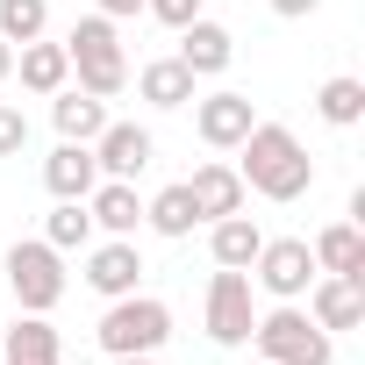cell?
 <instances>
[{
	"mask_svg": "<svg viewBox=\"0 0 365 365\" xmlns=\"http://www.w3.org/2000/svg\"><path fill=\"white\" fill-rule=\"evenodd\" d=\"M51 122H58L65 143H93V136L108 129V101H93L86 86H58V93H51Z\"/></svg>",
	"mask_w": 365,
	"mask_h": 365,
	"instance_id": "obj_14",
	"label": "cell"
},
{
	"mask_svg": "<svg viewBox=\"0 0 365 365\" xmlns=\"http://www.w3.org/2000/svg\"><path fill=\"white\" fill-rule=\"evenodd\" d=\"M150 129H136V122H108L101 136H93V165H101V179H136L143 165H150Z\"/></svg>",
	"mask_w": 365,
	"mask_h": 365,
	"instance_id": "obj_9",
	"label": "cell"
},
{
	"mask_svg": "<svg viewBox=\"0 0 365 365\" xmlns=\"http://www.w3.org/2000/svg\"><path fill=\"white\" fill-rule=\"evenodd\" d=\"M65 58H72V72H79V86H86L93 101H115V93L129 86V58H122V36H115L108 15H86V22L65 36Z\"/></svg>",
	"mask_w": 365,
	"mask_h": 365,
	"instance_id": "obj_2",
	"label": "cell"
},
{
	"mask_svg": "<svg viewBox=\"0 0 365 365\" xmlns=\"http://www.w3.org/2000/svg\"><path fill=\"white\" fill-rule=\"evenodd\" d=\"M0 365H65L58 329H51L43 315H22V322L8 329V344H0Z\"/></svg>",
	"mask_w": 365,
	"mask_h": 365,
	"instance_id": "obj_18",
	"label": "cell"
},
{
	"mask_svg": "<svg viewBox=\"0 0 365 365\" xmlns=\"http://www.w3.org/2000/svg\"><path fill=\"white\" fill-rule=\"evenodd\" d=\"M258 244H265V237H258V222H251L244 208H237V215H215V230H208V251H215V265H237V272L258 258Z\"/></svg>",
	"mask_w": 365,
	"mask_h": 365,
	"instance_id": "obj_20",
	"label": "cell"
},
{
	"mask_svg": "<svg viewBox=\"0 0 365 365\" xmlns=\"http://www.w3.org/2000/svg\"><path fill=\"white\" fill-rule=\"evenodd\" d=\"M51 22V0H0V43H36Z\"/></svg>",
	"mask_w": 365,
	"mask_h": 365,
	"instance_id": "obj_25",
	"label": "cell"
},
{
	"mask_svg": "<svg viewBox=\"0 0 365 365\" xmlns=\"http://www.w3.org/2000/svg\"><path fill=\"white\" fill-rule=\"evenodd\" d=\"M251 279L237 272V265H222L215 279H208V336L215 344H251Z\"/></svg>",
	"mask_w": 365,
	"mask_h": 365,
	"instance_id": "obj_7",
	"label": "cell"
},
{
	"mask_svg": "<svg viewBox=\"0 0 365 365\" xmlns=\"http://www.w3.org/2000/svg\"><path fill=\"white\" fill-rule=\"evenodd\" d=\"M251 93H208V101H194V129H201V143L208 150H237L244 136H251Z\"/></svg>",
	"mask_w": 365,
	"mask_h": 365,
	"instance_id": "obj_8",
	"label": "cell"
},
{
	"mask_svg": "<svg viewBox=\"0 0 365 365\" xmlns=\"http://www.w3.org/2000/svg\"><path fill=\"white\" fill-rule=\"evenodd\" d=\"M22 143H29V115L22 108H0V158H15Z\"/></svg>",
	"mask_w": 365,
	"mask_h": 365,
	"instance_id": "obj_26",
	"label": "cell"
},
{
	"mask_svg": "<svg viewBox=\"0 0 365 365\" xmlns=\"http://www.w3.org/2000/svg\"><path fill=\"white\" fill-rule=\"evenodd\" d=\"M322 0H272V15H287V22H301V15H315Z\"/></svg>",
	"mask_w": 365,
	"mask_h": 365,
	"instance_id": "obj_28",
	"label": "cell"
},
{
	"mask_svg": "<svg viewBox=\"0 0 365 365\" xmlns=\"http://www.w3.org/2000/svg\"><path fill=\"white\" fill-rule=\"evenodd\" d=\"M136 8H143V0H101V15H108V22H115V15H136Z\"/></svg>",
	"mask_w": 365,
	"mask_h": 365,
	"instance_id": "obj_29",
	"label": "cell"
},
{
	"mask_svg": "<svg viewBox=\"0 0 365 365\" xmlns=\"http://www.w3.org/2000/svg\"><path fill=\"white\" fill-rule=\"evenodd\" d=\"M230 58H237V36H230L222 22L194 15L187 29H179V65H187L194 79H208V72H230Z\"/></svg>",
	"mask_w": 365,
	"mask_h": 365,
	"instance_id": "obj_11",
	"label": "cell"
},
{
	"mask_svg": "<svg viewBox=\"0 0 365 365\" xmlns=\"http://www.w3.org/2000/svg\"><path fill=\"white\" fill-rule=\"evenodd\" d=\"M308 251H315V272H336V279H358L365 287V230L358 222H329Z\"/></svg>",
	"mask_w": 365,
	"mask_h": 365,
	"instance_id": "obj_15",
	"label": "cell"
},
{
	"mask_svg": "<svg viewBox=\"0 0 365 365\" xmlns=\"http://www.w3.org/2000/svg\"><path fill=\"white\" fill-rule=\"evenodd\" d=\"M15 72V43H0V79H8Z\"/></svg>",
	"mask_w": 365,
	"mask_h": 365,
	"instance_id": "obj_30",
	"label": "cell"
},
{
	"mask_svg": "<svg viewBox=\"0 0 365 365\" xmlns=\"http://www.w3.org/2000/svg\"><path fill=\"white\" fill-rule=\"evenodd\" d=\"M136 279H143V258H136V244H129V237H115V244L86 251V287H93V294L122 301V294H136Z\"/></svg>",
	"mask_w": 365,
	"mask_h": 365,
	"instance_id": "obj_12",
	"label": "cell"
},
{
	"mask_svg": "<svg viewBox=\"0 0 365 365\" xmlns=\"http://www.w3.org/2000/svg\"><path fill=\"white\" fill-rule=\"evenodd\" d=\"M93 336H101L108 358H150L172 336V308L150 301V294H122V301H108V315H101Z\"/></svg>",
	"mask_w": 365,
	"mask_h": 365,
	"instance_id": "obj_3",
	"label": "cell"
},
{
	"mask_svg": "<svg viewBox=\"0 0 365 365\" xmlns=\"http://www.w3.org/2000/svg\"><path fill=\"white\" fill-rule=\"evenodd\" d=\"M143 8H150V15L165 22V29H187V22L201 15V0H143Z\"/></svg>",
	"mask_w": 365,
	"mask_h": 365,
	"instance_id": "obj_27",
	"label": "cell"
},
{
	"mask_svg": "<svg viewBox=\"0 0 365 365\" xmlns=\"http://www.w3.org/2000/svg\"><path fill=\"white\" fill-rule=\"evenodd\" d=\"M251 344H258V358L265 365H329V329L308 315V308H272V315H258L251 322Z\"/></svg>",
	"mask_w": 365,
	"mask_h": 365,
	"instance_id": "obj_4",
	"label": "cell"
},
{
	"mask_svg": "<svg viewBox=\"0 0 365 365\" xmlns=\"http://www.w3.org/2000/svg\"><path fill=\"white\" fill-rule=\"evenodd\" d=\"M143 222L158 230V237H194V222H201V208H194V194H187V179L179 187H165L150 208H143Z\"/></svg>",
	"mask_w": 365,
	"mask_h": 365,
	"instance_id": "obj_23",
	"label": "cell"
},
{
	"mask_svg": "<svg viewBox=\"0 0 365 365\" xmlns=\"http://www.w3.org/2000/svg\"><path fill=\"white\" fill-rule=\"evenodd\" d=\"M136 93H143L150 108H187V101H194V72L179 65V58H150V65L136 72Z\"/></svg>",
	"mask_w": 365,
	"mask_h": 365,
	"instance_id": "obj_19",
	"label": "cell"
},
{
	"mask_svg": "<svg viewBox=\"0 0 365 365\" xmlns=\"http://www.w3.org/2000/svg\"><path fill=\"white\" fill-rule=\"evenodd\" d=\"M8 287H15L22 315H51V308L65 301V258H58L43 237H29V244L8 251Z\"/></svg>",
	"mask_w": 365,
	"mask_h": 365,
	"instance_id": "obj_5",
	"label": "cell"
},
{
	"mask_svg": "<svg viewBox=\"0 0 365 365\" xmlns=\"http://www.w3.org/2000/svg\"><path fill=\"white\" fill-rule=\"evenodd\" d=\"M43 187H51L58 201H86V194L101 187V165H93V143H58V150L43 158Z\"/></svg>",
	"mask_w": 365,
	"mask_h": 365,
	"instance_id": "obj_13",
	"label": "cell"
},
{
	"mask_svg": "<svg viewBox=\"0 0 365 365\" xmlns=\"http://www.w3.org/2000/svg\"><path fill=\"white\" fill-rule=\"evenodd\" d=\"M86 215H93V230H108V237H136L143 201H136L129 179H108V187H93V194H86Z\"/></svg>",
	"mask_w": 365,
	"mask_h": 365,
	"instance_id": "obj_16",
	"label": "cell"
},
{
	"mask_svg": "<svg viewBox=\"0 0 365 365\" xmlns=\"http://www.w3.org/2000/svg\"><path fill=\"white\" fill-rule=\"evenodd\" d=\"M308 315L336 336V329H358L365 322V287L358 279H336V272H315L308 279Z\"/></svg>",
	"mask_w": 365,
	"mask_h": 365,
	"instance_id": "obj_10",
	"label": "cell"
},
{
	"mask_svg": "<svg viewBox=\"0 0 365 365\" xmlns=\"http://www.w3.org/2000/svg\"><path fill=\"white\" fill-rule=\"evenodd\" d=\"M315 115L329 122V129H351V122H365V79H322V93H315Z\"/></svg>",
	"mask_w": 365,
	"mask_h": 365,
	"instance_id": "obj_22",
	"label": "cell"
},
{
	"mask_svg": "<svg viewBox=\"0 0 365 365\" xmlns=\"http://www.w3.org/2000/svg\"><path fill=\"white\" fill-rule=\"evenodd\" d=\"M251 265H258V287L279 294V301H301L308 279H315V251H308V237H272V244H258Z\"/></svg>",
	"mask_w": 365,
	"mask_h": 365,
	"instance_id": "obj_6",
	"label": "cell"
},
{
	"mask_svg": "<svg viewBox=\"0 0 365 365\" xmlns=\"http://www.w3.org/2000/svg\"><path fill=\"white\" fill-rule=\"evenodd\" d=\"M187 194H194L201 222H215V215H237V208H244V179H237V165H201V172L187 179Z\"/></svg>",
	"mask_w": 365,
	"mask_h": 365,
	"instance_id": "obj_17",
	"label": "cell"
},
{
	"mask_svg": "<svg viewBox=\"0 0 365 365\" xmlns=\"http://www.w3.org/2000/svg\"><path fill=\"white\" fill-rule=\"evenodd\" d=\"M43 244H51V251H86V244H93V215H86V201H58L51 222H43Z\"/></svg>",
	"mask_w": 365,
	"mask_h": 365,
	"instance_id": "obj_24",
	"label": "cell"
},
{
	"mask_svg": "<svg viewBox=\"0 0 365 365\" xmlns=\"http://www.w3.org/2000/svg\"><path fill=\"white\" fill-rule=\"evenodd\" d=\"M65 79H72L65 43H43V36H36V43H22V86H29V93H58Z\"/></svg>",
	"mask_w": 365,
	"mask_h": 365,
	"instance_id": "obj_21",
	"label": "cell"
},
{
	"mask_svg": "<svg viewBox=\"0 0 365 365\" xmlns=\"http://www.w3.org/2000/svg\"><path fill=\"white\" fill-rule=\"evenodd\" d=\"M237 150H244V165H237L244 194L301 201V194L315 187V158H308V150H301V136H294V129H279V122H251V136H244Z\"/></svg>",
	"mask_w": 365,
	"mask_h": 365,
	"instance_id": "obj_1",
	"label": "cell"
},
{
	"mask_svg": "<svg viewBox=\"0 0 365 365\" xmlns=\"http://www.w3.org/2000/svg\"><path fill=\"white\" fill-rule=\"evenodd\" d=\"M115 365H150V358H115Z\"/></svg>",
	"mask_w": 365,
	"mask_h": 365,
	"instance_id": "obj_31",
	"label": "cell"
}]
</instances>
